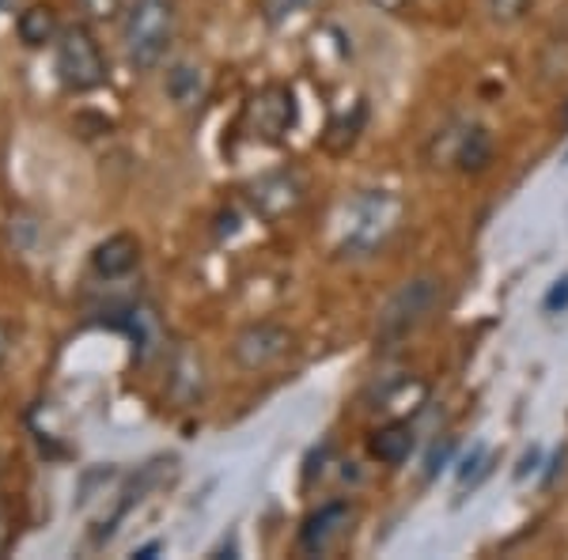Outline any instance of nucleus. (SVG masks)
<instances>
[{
    "label": "nucleus",
    "instance_id": "obj_1",
    "mask_svg": "<svg viewBox=\"0 0 568 560\" xmlns=\"http://www.w3.org/2000/svg\"><path fill=\"white\" fill-rule=\"evenodd\" d=\"M179 39V8L175 0H133L122 20L125 61L141 72H152L168 61Z\"/></svg>",
    "mask_w": 568,
    "mask_h": 560
},
{
    "label": "nucleus",
    "instance_id": "obj_2",
    "mask_svg": "<svg viewBox=\"0 0 568 560\" xmlns=\"http://www.w3.org/2000/svg\"><path fill=\"white\" fill-rule=\"evenodd\" d=\"M439 303H444V281L439 277L425 273V277L406 281L379 310V329H375L379 345H398L409 334H417L439 310Z\"/></svg>",
    "mask_w": 568,
    "mask_h": 560
},
{
    "label": "nucleus",
    "instance_id": "obj_3",
    "mask_svg": "<svg viewBox=\"0 0 568 560\" xmlns=\"http://www.w3.org/2000/svg\"><path fill=\"white\" fill-rule=\"evenodd\" d=\"M53 72H58L61 88L72 91V95H88V91L106 84V58L84 23H72L58 34V42H53Z\"/></svg>",
    "mask_w": 568,
    "mask_h": 560
},
{
    "label": "nucleus",
    "instance_id": "obj_4",
    "mask_svg": "<svg viewBox=\"0 0 568 560\" xmlns=\"http://www.w3.org/2000/svg\"><path fill=\"white\" fill-rule=\"evenodd\" d=\"M398 216L402 201L387 194V190H368L364 197H356L349 208V238H345L349 251L372 254L375 246H383L394 227H398Z\"/></svg>",
    "mask_w": 568,
    "mask_h": 560
},
{
    "label": "nucleus",
    "instance_id": "obj_5",
    "mask_svg": "<svg viewBox=\"0 0 568 560\" xmlns=\"http://www.w3.org/2000/svg\"><path fill=\"white\" fill-rule=\"evenodd\" d=\"M433 167H459V171H481L493 160V136L478 122H455L436 141L428 144Z\"/></svg>",
    "mask_w": 568,
    "mask_h": 560
},
{
    "label": "nucleus",
    "instance_id": "obj_6",
    "mask_svg": "<svg viewBox=\"0 0 568 560\" xmlns=\"http://www.w3.org/2000/svg\"><path fill=\"white\" fill-rule=\"evenodd\" d=\"M292 329L273 323V318H262V323H251L235 334V345H232V356L243 371H265V367L281 364L284 356L292 353Z\"/></svg>",
    "mask_w": 568,
    "mask_h": 560
},
{
    "label": "nucleus",
    "instance_id": "obj_7",
    "mask_svg": "<svg viewBox=\"0 0 568 560\" xmlns=\"http://www.w3.org/2000/svg\"><path fill=\"white\" fill-rule=\"evenodd\" d=\"M292 122H296V103H292L288 88H265L243 110L246 133L262 144H277L281 136L288 133Z\"/></svg>",
    "mask_w": 568,
    "mask_h": 560
},
{
    "label": "nucleus",
    "instance_id": "obj_8",
    "mask_svg": "<svg viewBox=\"0 0 568 560\" xmlns=\"http://www.w3.org/2000/svg\"><path fill=\"white\" fill-rule=\"evenodd\" d=\"M353 508L349 500H329L318 511H311L300 527V553L304 557H326L345 534H349Z\"/></svg>",
    "mask_w": 568,
    "mask_h": 560
},
{
    "label": "nucleus",
    "instance_id": "obj_9",
    "mask_svg": "<svg viewBox=\"0 0 568 560\" xmlns=\"http://www.w3.org/2000/svg\"><path fill=\"white\" fill-rule=\"evenodd\" d=\"M136 265H141V243L125 232L103 238V243L91 251V273H95L99 281H125Z\"/></svg>",
    "mask_w": 568,
    "mask_h": 560
},
{
    "label": "nucleus",
    "instance_id": "obj_10",
    "mask_svg": "<svg viewBox=\"0 0 568 560\" xmlns=\"http://www.w3.org/2000/svg\"><path fill=\"white\" fill-rule=\"evenodd\" d=\"M65 31L58 20V12H53V4H27L20 16H16V34H20V42L27 50H45V45L58 42V34Z\"/></svg>",
    "mask_w": 568,
    "mask_h": 560
},
{
    "label": "nucleus",
    "instance_id": "obj_11",
    "mask_svg": "<svg viewBox=\"0 0 568 560\" xmlns=\"http://www.w3.org/2000/svg\"><path fill=\"white\" fill-rule=\"evenodd\" d=\"M414 444H417L414 425H409V420H390V425H383L372 436V455L387 466H402L409 458V451H414Z\"/></svg>",
    "mask_w": 568,
    "mask_h": 560
},
{
    "label": "nucleus",
    "instance_id": "obj_12",
    "mask_svg": "<svg viewBox=\"0 0 568 560\" xmlns=\"http://www.w3.org/2000/svg\"><path fill=\"white\" fill-rule=\"evenodd\" d=\"M168 99L175 106H197L201 99H205V91H209V80H205V69H197V65H190V61H182V65H175L168 72Z\"/></svg>",
    "mask_w": 568,
    "mask_h": 560
},
{
    "label": "nucleus",
    "instance_id": "obj_13",
    "mask_svg": "<svg viewBox=\"0 0 568 560\" xmlns=\"http://www.w3.org/2000/svg\"><path fill=\"white\" fill-rule=\"evenodd\" d=\"M485 8L497 23H516L530 8V0H485Z\"/></svg>",
    "mask_w": 568,
    "mask_h": 560
},
{
    "label": "nucleus",
    "instance_id": "obj_14",
    "mask_svg": "<svg viewBox=\"0 0 568 560\" xmlns=\"http://www.w3.org/2000/svg\"><path fill=\"white\" fill-rule=\"evenodd\" d=\"M311 4V0H262V12L270 23H284L288 16L304 12V8Z\"/></svg>",
    "mask_w": 568,
    "mask_h": 560
},
{
    "label": "nucleus",
    "instance_id": "obj_15",
    "mask_svg": "<svg viewBox=\"0 0 568 560\" xmlns=\"http://www.w3.org/2000/svg\"><path fill=\"white\" fill-rule=\"evenodd\" d=\"M12 541H16V508L8 496H0V557L12 549Z\"/></svg>",
    "mask_w": 568,
    "mask_h": 560
},
{
    "label": "nucleus",
    "instance_id": "obj_16",
    "mask_svg": "<svg viewBox=\"0 0 568 560\" xmlns=\"http://www.w3.org/2000/svg\"><path fill=\"white\" fill-rule=\"evenodd\" d=\"M542 307L549 310V315H561V310H568V277H561L554 284V288L546 292Z\"/></svg>",
    "mask_w": 568,
    "mask_h": 560
},
{
    "label": "nucleus",
    "instance_id": "obj_17",
    "mask_svg": "<svg viewBox=\"0 0 568 560\" xmlns=\"http://www.w3.org/2000/svg\"><path fill=\"white\" fill-rule=\"evenodd\" d=\"M447 458H452V439H444V447H433V455H428V477H436L439 474V466L447 462Z\"/></svg>",
    "mask_w": 568,
    "mask_h": 560
},
{
    "label": "nucleus",
    "instance_id": "obj_18",
    "mask_svg": "<svg viewBox=\"0 0 568 560\" xmlns=\"http://www.w3.org/2000/svg\"><path fill=\"white\" fill-rule=\"evenodd\" d=\"M88 4H91V12H95V16H110L118 8V0H88Z\"/></svg>",
    "mask_w": 568,
    "mask_h": 560
},
{
    "label": "nucleus",
    "instance_id": "obj_19",
    "mask_svg": "<svg viewBox=\"0 0 568 560\" xmlns=\"http://www.w3.org/2000/svg\"><path fill=\"white\" fill-rule=\"evenodd\" d=\"M527 466L535 470V466H538V451H530V455L524 458V466H519V474H516V477H527Z\"/></svg>",
    "mask_w": 568,
    "mask_h": 560
},
{
    "label": "nucleus",
    "instance_id": "obj_20",
    "mask_svg": "<svg viewBox=\"0 0 568 560\" xmlns=\"http://www.w3.org/2000/svg\"><path fill=\"white\" fill-rule=\"evenodd\" d=\"M155 553H160V541H152V546H141L133 557H155Z\"/></svg>",
    "mask_w": 568,
    "mask_h": 560
},
{
    "label": "nucleus",
    "instance_id": "obj_21",
    "mask_svg": "<svg viewBox=\"0 0 568 560\" xmlns=\"http://www.w3.org/2000/svg\"><path fill=\"white\" fill-rule=\"evenodd\" d=\"M8 356V334H4V326H0V360Z\"/></svg>",
    "mask_w": 568,
    "mask_h": 560
},
{
    "label": "nucleus",
    "instance_id": "obj_22",
    "mask_svg": "<svg viewBox=\"0 0 568 560\" xmlns=\"http://www.w3.org/2000/svg\"><path fill=\"white\" fill-rule=\"evenodd\" d=\"M565 160H568V152H565Z\"/></svg>",
    "mask_w": 568,
    "mask_h": 560
}]
</instances>
